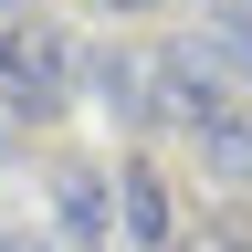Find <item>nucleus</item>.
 Here are the masks:
<instances>
[{
	"instance_id": "obj_3",
	"label": "nucleus",
	"mask_w": 252,
	"mask_h": 252,
	"mask_svg": "<svg viewBox=\"0 0 252 252\" xmlns=\"http://www.w3.org/2000/svg\"><path fill=\"white\" fill-rule=\"evenodd\" d=\"M116 210H126V231H137V242H168V189H158V168H147V158H126Z\"/></svg>"
},
{
	"instance_id": "obj_4",
	"label": "nucleus",
	"mask_w": 252,
	"mask_h": 252,
	"mask_svg": "<svg viewBox=\"0 0 252 252\" xmlns=\"http://www.w3.org/2000/svg\"><path fill=\"white\" fill-rule=\"evenodd\" d=\"M200 147H210V158H220L231 179H252V116H231V105H220V116L200 126Z\"/></svg>"
},
{
	"instance_id": "obj_5",
	"label": "nucleus",
	"mask_w": 252,
	"mask_h": 252,
	"mask_svg": "<svg viewBox=\"0 0 252 252\" xmlns=\"http://www.w3.org/2000/svg\"><path fill=\"white\" fill-rule=\"evenodd\" d=\"M210 53H220V63L252 84V21H210Z\"/></svg>"
},
{
	"instance_id": "obj_6",
	"label": "nucleus",
	"mask_w": 252,
	"mask_h": 252,
	"mask_svg": "<svg viewBox=\"0 0 252 252\" xmlns=\"http://www.w3.org/2000/svg\"><path fill=\"white\" fill-rule=\"evenodd\" d=\"M0 252H42V242H11V231H0Z\"/></svg>"
},
{
	"instance_id": "obj_1",
	"label": "nucleus",
	"mask_w": 252,
	"mask_h": 252,
	"mask_svg": "<svg viewBox=\"0 0 252 252\" xmlns=\"http://www.w3.org/2000/svg\"><path fill=\"white\" fill-rule=\"evenodd\" d=\"M0 105L11 116H53L63 105V42L53 32H0Z\"/></svg>"
},
{
	"instance_id": "obj_7",
	"label": "nucleus",
	"mask_w": 252,
	"mask_h": 252,
	"mask_svg": "<svg viewBox=\"0 0 252 252\" xmlns=\"http://www.w3.org/2000/svg\"><path fill=\"white\" fill-rule=\"evenodd\" d=\"M0 147H11V126H0Z\"/></svg>"
},
{
	"instance_id": "obj_2",
	"label": "nucleus",
	"mask_w": 252,
	"mask_h": 252,
	"mask_svg": "<svg viewBox=\"0 0 252 252\" xmlns=\"http://www.w3.org/2000/svg\"><path fill=\"white\" fill-rule=\"evenodd\" d=\"M53 210H63V231H74V242H94V231L116 220V179H105V168H74V158H63V168H53Z\"/></svg>"
}]
</instances>
